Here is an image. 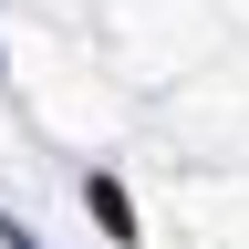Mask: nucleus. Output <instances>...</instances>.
Returning a JSON list of instances; mask_svg holds the SVG:
<instances>
[{"mask_svg":"<svg viewBox=\"0 0 249 249\" xmlns=\"http://www.w3.org/2000/svg\"><path fill=\"white\" fill-rule=\"evenodd\" d=\"M83 208H93V229H104V239H124V249H135V197H124L114 177H93V187H83Z\"/></svg>","mask_w":249,"mask_h":249,"instance_id":"nucleus-1","label":"nucleus"},{"mask_svg":"<svg viewBox=\"0 0 249 249\" xmlns=\"http://www.w3.org/2000/svg\"><path fill=\"white\" fill-rule=\"evenodd\" d=\"M0 249H42V239H31V229H21V218H0Z\"/></svg>","mask_w":249,"mask_h":249,"instance_id":"nucleus-2","label":"nucleus"}]
</instances>
